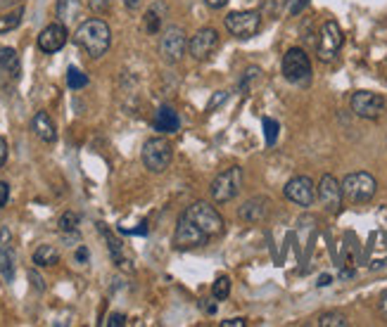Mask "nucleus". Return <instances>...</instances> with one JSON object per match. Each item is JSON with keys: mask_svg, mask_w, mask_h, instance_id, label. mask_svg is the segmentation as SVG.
<instances>
[{"mask_svg": "<svg viewBox=\"0 0 387 327\" xmlns=\"http://www.w3.org/2000/svg\"><path fill=\"white\" fill-rule=\"evenodd\" d=\"M74 43L84 50L88 58L100 60L103 55H107V50L112 46V29L105 20H86L84 24H79V29L74 31Z\"/></svg>", "mask_w": 387, "mask_h": 327, "instance_id": "nucleus-1", "label": "nucleus"}, {"mask_svg": "<svg viewBox=\"0 0 387 327\" xmlns=\"http://www.w3.org/2000/svg\"><path fill=\"white\" fill-rule=\"evenodd\" d=\"M280 69H283V79L297 88H307L311 84V76H314L311 60L302 48H290L283 55V67Z\"/></svg>", "mask_w": 387, "mask_h": 327, "instance_id": "nucleus-2", "label": "nucleus"}, {"mask_svg": "<svg viewBox=\"0 0 387 327\" xmlns=\"http://www.w3.org/2000/svg\"><path fill=\"white\" fill-rule=\"evenodd\" d=\"M378 183L368 171H354L342 178V194L352 204H366L376 197Z\"/></svg>", "mask_w": 387, "mask_h": 327, "instance_id": "nucleus-3", "label": "nucleus"}, {"mask_svg": "<svg viewBox=\"0 0 387 327\" xmlns=\"http://www.w3.org/2000/svg\"><path fill=\"white\" fill-rule=\"evenodd\" d=\"M140 159L145 164V168L150 173H164L166 168L171 166V159H173V147L166 138H150L143 145V152H140Z\"/></svg>", "mask_w": 387, "mask_h": 327, "instance_id": "nucleus-4", "label": "nucleus"}, {"mask_svg": "<svg viewBox=\"0 0 387 327\" xmlns=\"http://www.w3.org/2000/svg\"><path fill=\"white\" fill-rule=\"evenodd\" d=\"M240 187H242V168L240 166H230L211 180L209 194H211V199H214L216 204H228L230 199L238 197Z\"/></svg>", "mask_w": 387, "mask_h": 327, "instance_id": "nucleus-5", "label": "nucleus"}, {"mask_svg": "<svg viewBox=\"0 0 387 327\" xmlns=\"http://www.w3.org/2000/svg\"><path fill=\"white\" fill-rule=\"evenodd\" d=\"M342 46H345V34H342V27L335 20H328L321 27V34H318L316 58L321 62H333L340 55Z\"/></svg>", "mask_w": 387, "mask_h": 327, "instance_id": "nucleus-6", "label": "nucleus"}, {"mask_svg": "<svg viewBox=\"0 0 387 327\" xmlns=\"http://www.w3.org/2000/svg\"><path fill=\"white\" fill-rule=\"evenodd\" d=\"M185 216L190 218L192 223L197 225L199 230H204L209 237H216V235H221L223 232V218H221V213L216 211V206H211L207 202H192L188 209L183 211Z\"/></svg>", "mask_w": 387, "mask_h": 327, "instance_id": "nucleus-7", "label": "nucleus"}, {"mask_svg": "<svg viewBox=\"0 0 387 327\" xmlns=\"http://www.w3.org/2000/svg\"><path fill=\"white\" fill-rule=\"evenodd\" d=\"M226 29L230 31V36H235V39H240V41L254 39L261 29V12L257 10L230 12L226 17Z\"/></svg>", "mask_w": 387, "mask_h": 327, "instance_id": "nucleus-8", "label": "nucleus"}, {"mask_svg": "<svg viewBox=\"0 0 387 327\" xmlns=\"http://www.w3.org/2000/svg\"><path fill=\"white\" fill-rule=\"evenodd\" d=\"M185 50H188V39H185V31L176 27V24H171V27H166L162 31L159 36V55L164 62H169V65H176V62L183 60Z\"/></svg>", "mask_w": 387, "mask_h": 327, "instance_id": "nucleus-9", "label": "nucleus"}, {"mask_svg": "<svg viewBox=\"0 0 387 327\" xmlns=\"http://www.w3.org/2000/svg\"><path fill=\"white\" fill-rule=\"evenodd\" d=\"M211 240L204 230H199L195 223L190 221L185 213H181L178 223H176V230H173V247L181 249V251H188V249H199L204 247Z\"/></svg>", "mask_w": 387, "mask_h": 327, "instance_id": "nucleus-10", "label": "nucleus"}, {"mask_svg": "<svg viewBox=\"0 0 387 327\" xmlns=\"http://www.w3.org/2000/svg\"><path fill=\"white\" fill-rule=\"evenodd\" d=\"M349 107H352V112L357 116L368 119V121H376V119L383 116V112H385V98L371 91H357L352 98H349Z\"/></svg>", "mask_w": 387, "mask_h": 327, "instance_id": "nucleus-11", "label": "nucleus"}, {"mask_svg": "<svg viewBox=\"0 0 387 327\" xmlns=\"http://www.w3.org/2000/svg\"><path fill=\"white\" fill-rule=\"evenodd\" d=\"M283 194L290 199L292 204L307 209V206L316 202V185L309 175H295V178H290L288 183H285Z\"/></svg>", "mask_w": 387, "mask_h": 327, "instance_id": "nucleus-12", "label": "nucleus"}, {"mask_svg": "<svg viewBox=\"0 0 387 327\" xmlns=\"http://www.w3.org/2000/svg\"><path fill=\"white\" fill-rule=\"evenodd\" d=\"M316 194L318 199H321L323 209H326L328 213H338L342 209V183L335 175L326 173L321 180H318V187H316Z\"/></svg>", "mask_w": 387, "mask_h": 327, "instance_id": "nucleus-13", "label": "nucleus"}, {"mask_svg": "<svg viewBox=\"0 0 387 327\" xmlns=\"http://www.w3.org/2000/svg\"><path fill=\"white\" fill-rule=\"evenodd\" d=\"M218 48V31L216 29H199L195 36L188 41V50H190V55L195 60H209L211 55H214V50Z\"/></svg>", "mask_w": 387, "mask_h": 327, "instance_id": "nucleus-14", "label": "nucleus"}, {"mask_svg": "<svg viewBox=\"0 0 387 327\" xmlns=\"http://www.w3.org/2000/svg\"><path fill=\"white\" fill-rule=\"evenodd\" d=\"M67 41H70V34H67V27L60 22L55 24H48L46 29L39 34V50L46 55H53V53H60L62 48L67 46Z\"/></svg>", "mask_w": 387, "mask_h": 327, "instance_id": "nucleus-15", "label": "nucleus"}, {"mask_svg": "<svg viewBox=\"0 0 387 327\" xmlns=\"http://www.w3.org/2000/svg\"><path fill=\"white\" fill-rule=\"evenodd\" d=\"M268 213H271V202H268V197H261V194L259 197H249L238 209L240 221H247V223H264Z\"/></svg>", "mask_w": 387, "mask_h": 327, "instance_id": "nucleus-16", "label": "nucleus"}, {"mask_svg": "<svg viewBox=\"0 0 387 327\" xmlns=\"http://www.w3.org/2000/svg\"><path fill=\"white\" fill-rule=\"evenodd\" d=\"M31 131L36 133V138L48 145H53L58 140V128H55V121L50 119L48 112H36L34 119H31Z\"/></svg>", "mask_w": 387, "mask_h": 327, "instance_id": "nucleus-17", "label": "nucleus"}, {"mask_svg": "<svg viewBox=\"0 0 387 327\" xmlns=\"http://www.w3.org/2000/svg\"><path fill=\"white\" fill-rule=\"evenodd\" d=\"M22 74V60L15 48H0V79L17 81Z\"/></svg>", "mask_w": 387, "mask_h": 327, "instance_id": "nucleus-18", "label": "nucleus"}, {"mask_svg": "<svg viewBox=\"0 0 387 327\" xmlns=\"http://www.w3.org/2000/svg\"><path fill=\"white\" fill-rule=\"evenodd\" d=\"M155 131H159V133H176L181 128V119H178V112L173 109L169 105H162L157 112H155Z\"/></svg>", "mask_w": 387, "mask_h": 327, "instance_id": "nucleus-19", "label": "nucleus"}, {"mask_svg": "<svg viewBox=\"0 0 387 327\" xmlns=\"http://www.w3.org/2000/svg\"><path fill=\"white\" fill-rule=\"evenodd\" d=\"M164 15H166V5L162 3V0L150 5V8L145 10V17H143V27H145L147 34H159Z\"/></svg>", "mask_w": 387, "mask_h": 327, "instance_id": "nucleus-20", "label": "nucleus"}, {"mask_svg": "<svg viewBox=\"0 0 387 327\" xmlns=\"http://www.w3.org/2000/svg\"><path fill=\"white\" fill-rule=\"evenodd\" d=\"M34 263L39 268L58 266V263H60V251L55 249L53 244H41V247L34 251Z\"/></svg>", "mask_w": 387, "mask_h": 327, "instance_id": "nucleus-21", "label": "nucleus"}, {"mask_svg": "<svg viewBox=\"0 0 387 327\" xmlns=\"http://www.w3.org/2000/svg\"><path fill=\"white\" fill-rule=\"evenodd\" d=\"M0 275L5 282L15 280V251L10 244H0Z\"/></svg>", "mask_w": 387, "mask_h": 327, "instance_id": "nucleus-22", "label": "nucleus"}, {"mask_svg": "<svg viewBox=\"0 0 387 327\" xmlns=\"http://www.w3.org/2000/svg\"><path fill=\"white\" fill-rule=\"evenodd\" d=\"M22 20H24V5H17V8L8 10L5 15H0V36L15 31L22 24Z\"/></svg>", "mask_w": 387, "mask_h": 327, "instance_id": "nucleus-23", "label": "nucleus"}, {"mask_svg": "<svg viewBox=\"0 0 387 327\" xmlns=\"http://www.w3.org/2000/svg\"><path fill=\"white\" fill-rule=\"evenodd\" d=\"M316 325H318V327H347L349 320H347L345 313H340V311H328V313H323V316L316 320Z\"/></svg>", "mask_w": 387, "mask_h": 327, "instance_id": "nucleus-24", "label": "nucleus"}, {"mask_svg": "<svg viewBox=\"0 0 387 327\" xmlns=\"http://www.w3.org/2000/svg\"><path fill=\"white\" fill-rule=\"evenodd\" d=\"M259 81H261V69L259 67H249L247 72L242 74V79H240V84H238V91L247 95V93L254 88V84H259Z\"/></svg>", "mask_w": 387, "mask_h": 327, "instance_id": "nucleus-25", "label": "nucleus"}, {"mask_svg": "<svg viewBox=\"0 0 387 327\" xmlns=\"http://www.w3.org/2000/svg\"><path fill=\"white\" fill-rule=\"evenodd\" d=\"M67 86H70L72 91H81V88L88 86V76H86L81 69L70 67V69H67Z\"/></svg>", "mask_w": 387, "mask_h": 327, "instance_id": "nucleus-26", "label": "nucleus"}, {"mask_svg": "<svg viewBox=\"0 0 387 327\" xmlns=\"http://www.w3.org/2000/svg\"><path fill=\"white\" fill-rule=\"evenodd\" d=\"M211 297H214V301H226L230 297V280L226 275L214 280V285H211Z\"/></svg>", "mask_w": 387, "mask_h": 327, "instance_id": "nucleus-27", "label": "nucleus"}, {"mask_svg": "<svg viewBox=\"0 0 387 327\" xmlns=\"http://www.w3.org/2000/svg\"><path fill=\"white\" fill-rule=\"evenodd\" d=\"M264 135H266V145L268 147H273V145L278 142V133H280V126H278V121H273V119H264Z\"/></svg>", "mask_w": 387, "mask_h": 327, "instance_id": "nucleus-28", "label": "nucleus"}, {"mask_svg": "<svg viewBox=\"0 0 387 327\" xmlns=\"http://www.w3.org/2000/svg\"><path fill=\"white\" fill-rule=\"evenodd\" d=\"M60 230L62 232H74V230H79V213H74V211H65L60 216Z\"/></svg>", "mask_w": 387, "mask_h": 327, "instance_id": "nucleus-29", "label": "nucleus"}, {"mask_svg": "<svg viewBox=\"0 0 387 327\" xmlns=\"http://www.w3.org/2000/svg\"><path fill=\"white\" fill-rule=\"evenodd\" d=\"M27 278H29L31 287H34L36 292H46V280H43L41 275H39V270H29Z\"/></svg>", "mask_w": 387, "mask_h": 327, "instance_id": "nucleus-30", "label": "nucleus"}, {"mask_svg": "<svg viewBox=\"0 0 387 327\" xmlns=\"http://www.w3.org/2000/svg\"><path fill=\"white\" fill-rule=\"evenodd\" d=\"M112 0H88V8L96 12V15H105L110 10Z\"/></svg>", "mask_w": 387, "mask_h": 327, "instance_id": "nucleus-31", "label": "nucleus"}, {"mask_svg": "<svg viewBox=\"0 0 387 327\" xmlns=\"http://www.w3.org/2000/svg\"><path fill=\"white\" fill-rule=\"evenodd\" d=\"M72 3H74V0H58V17H60L62 22H65V20H70Z\"/></svg>", "mask_w": 387, "mask_h": 327, "instance_id": "nucleus-32", "label": "nucleus"}, {"mask_svg": "<svg viewBox=\"0 0 387 327\" xmlns=\"http://www.w3.org/2000/svg\"><path fill=\"white\" fill-rule=\"evenodd\" d=\"M228 100V93L226 91H218V93H214V98L209 100V105H207V112H214V107H218V105H223Z\"/></svg>", "mask_w": 387, "mask_h": 327, "instance_id": "nucleus-33", "label": "nucleus"}, {"mask_svg": "<svg viewBox=\"0 0 387 327\" xmlns=\"http://www.w3.org/2000/svg\"><path fill=\"white\" fill-rule=\"evenodd\" d=\"M105 325L107 327H124L126 325V316H124V313H112V316L105 320Z\"/></svg>", "mask_w": 387, "mask_h": 327, "instance_id": "nucleus-34", "label": "nucleus"}, {"mask_svg": "<svg viewBox=\"0 0 387 327\" xmlns=\"http://www.w3.org/2000/svg\"><path fill=\"white\" fill-rule=\"evenodd\" d=\"M10 202V185L5 180H0V209H5Z\"/></svg>", "mask_w": 387, "mask_h": 327, "instance_id": "nucleus-35", "label": "nucleus"}, {"mask_svg": "<svg viewBox=\"0 0 387 327\" xmlns=\"http://www.w3.org/2000/svg\"><path fill=\"white\" fill-rule=\"evenodd\" d=\"M8 154H10V147H8V140H5L3 135H0V168L5 166V161H8Z\"/></svg>", "mask_w": 387, "mask_h": 327, "instance_id": "nucleus-36", "label": "nucleus"}, {"mask_svg": "<svg viewBox=\"0 0 387 327\" xmlns=\"http://www.w3.org/2000/svg\"><path fill=\"white\" fill-rule=\"evenodd\" d=\"M88 261H91V251H88V247H79V249H77V263H81V266H86Z\"/></svg>", "mask_w": 387, "mask_h": 327, "instance_id": "nucleus-37", "label": "nucleus"}, {"mask_svg": "<svg viewBox=\"0 0 387 327\" xmlns=\"http://www.w3.org/2000/svg\"><path fill=\"white\" fill-rule=\"evenodd\" d=\"M309 5V0H292V5H290V15H299L304 8Z\"/></svg>", "mask_w": 387, "mask_h": 327, "instance_id": "nucleus-38", "label": "nucleus"}, {"mask_svg": "<svg viewBox=\"0 0 387 327\" xmlns=\"http://www.w3.org/2000/svg\"><path fill=\"white\" fill-rule=\"evenodd\" d=\"M247 320L245 318H230V320H221V327H245Z\"/></svg>", "mask_w": 387, "mask_h": 327, "instance_id": "nucleus-39", "label": "nucleus"}, {"mask_svg": "<svg viewBox=\"0 0 387 327\" xmlns=\"http://www.w3.org/2000/svg\"><path fill=\"white\" fill-rule=\"evenodd\" d=\"M24 0H0V10H12L17 5H22Z\"/></svg>", "mask_w": 387, "mask_h": 327, "instance_id": "nucleus-40", "label": "nucleus"}, {"mask_svg": "<svg viewBox=\"0 0 387 327\" xmlns=\"http://www.w3.org/2000/svg\"><path fill=\"white\" fill-rule=\"evenodd\" d=\"M204 3H207L211 10H221V8H226L228 0H204Z\"/></svg>", "mask_w": 387, "mask_h": 327, "instance_id": "nucleus-41", "label": "nucleus"}, {"mask_svg": "<svg viewBox=\"0 0 387 327\" xmlns=\"http://www.w3.org/2000/svg\"><path fill=\"white\" fill-rule=\"evenodd\" d=\"M378 306H380V311H383L385 316H387V289H385L383 294H380V299H378Z\"/></svg>", "mask_w": 387, "mask_h": 327, "instance_id": "nucleus-42", "label": "nucleus"}, {"mask_svg": "<svg viewBox=\"0 0 387 327\" xmlns=\"http://www.w3.org/2000/svg\"><path fill=\"white\" fill-rule=\"evenodd\" d=\"M140 3H143V0H124V5H126L129 10H138Z\"/></svg>", "mask_w": 387, "mask_h": 327, "instance_id": "nucleus-43", "label": "nucleus"}, {"mask_svg": "<svg viewBox=\"0 0 387 327\" xmlns=\"http://www.w3.org/2000/svg\"><path fill=\"white\" fill-rule=\"evenodd\" d=\"M330 282H333V278H330V275H321V278H318L316 285H318V287H328Z\"/></svg>", "mask_w": 387, "mask_h": 327, "instance_id": "nucleus-44", "label": "nucleus"}]
</instances>
